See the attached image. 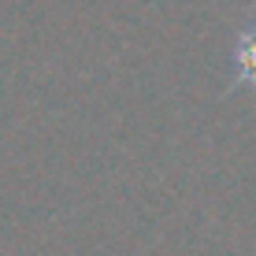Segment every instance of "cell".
Returning a JSON list of instances; mask_svg holds the SVG:
<instances>
[{"label": "cell", "mask_w": 256, "mask_h": 256, "mask_svg": "<svg viewBox=\"0 0 256 256\" xmlns=\"http://www.w3.org/2000/svg\"><path fill=\"white\" fill-rule=\"evenodd\" d=\"M234 86H256V26H245L234 45Z\"/></svg>", "instance_id": "obj_1"}]
</instances>
